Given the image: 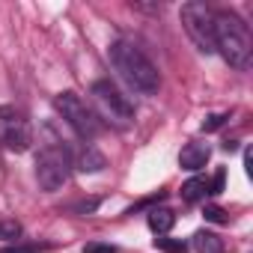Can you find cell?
<instances>
[{
  "instance_id": "1",
  "label": "cell",
  "mask_w": 253,
  "mask_h": 253,
  "mask_svg": "<svg viewBox=\"0 0 253 253\" xmlns=\"http://www.w3.org/2000/svg\"><path fill=\"white\" fill-rule=\"evenodd\" d=\"M107 57H110L113 72H116L125 84H128L134 92H140V95H155V92H158V86H161V75H158L155 63H152L137 45L119 39V42L110 45Z\"/></svg>"
},
{
  "instance_id": "2",
  "label": "cell",
  "mask_w": 253,
  "mask_h": 253,
  "mask_svg": "<svg viewBox=\"0 0 253 253\" xmlns=\"http://www.w3.org/2000/svg\"><path fill=\"white\" fill-rule=\"evenodd\" d=\"M214 51H220L232 69L250 66V54H253L250 27L235 12H217L214 15Z\"/></svg>"
},
{
  "instance_id": "3",
  "label": "cell",
  "mask_w": 253,
  "mask_h": 253,
  "mask_svg": "<svg viewBox=\"0 0 253 253\" xmlns=\"http://www.w3.org/2000/svg\"><path fill=\"white\" fill-rule=\"evenodd\" d=\"M89 95H92L98 113H101L107 122L119 125V128H125V125H131V122H134V104L125 98L110 81H95L92 89H89Z\"/></svg>"
},
{
  "instance_id": "4",
  "label": "cell",
  "mask_w": 253,
  "mask_h": 253,
  "mask_svg": "<svg viewBox=\"0 0 253 253\" xmlns=\"http://www.w3.org/2000/svg\"><path fill=\"white\" fill-rule=\"evenodd\" d=\"M182 27L197 45L200 54H214V12L206 3H185L182 6Z\"/></svg>"
},
{
  "instance_id": "5",
  "label": "cell",
  "mask_w": 253,
  "mask_h": 253,
  "mask_svg": "<svg viewBox=\"0 0 253 253\" xmlns=\"http://www.w3.org/2000/svg\"><path fill=\"white\" fill-rule=\"evenodd\" d=\"M57 110H60V116L72 125V128L84 137V140H92V137H98L101 134V122H98V116L86 107V101L78 95V92H72V89H66V92H60L57 95Z\"/></svg>"
},
{
  "instance_id": "6",
  "label": "cell",
  "mask_w": 253,
  "mask_h": 253,
  "mask_svg": "<svg viewBox=\"0 0 253 253\" xmlns=\"http://www.w3.org/2000/svg\"><path fill=\"white\" fill-rule=\"evenodd\" d=\"M33 143V125L24 110L12 104H0V146L9 152H27Z\"/></svg>"
},
{
  "instance_id": "7",
  "label": "cell",
  "mask_w": 253,
  "mask_h": 253,
  "mask_svg": "<svg viewBox=\"0 0 253 253\" xmlns=\"http://www.w3.org/2000/svg\"><path fill=\"white\" fill-rule=\"evenodd\" d=\"M69 155L63 146L51 143L39 152L36 158V179H39V188L42 191H60L69 179Z\"/></svg>"
},
{
  "instance_id": "8",
  "label": "cell",
  "mask_w": 253,
  "mask_h": 253,
  "mask_svg": "<svg viewBox=\"0 0 253 253\" xmlns=\"http://www.w3.org/2000/svg\"><path fill=\"white\" fill-rule=\"evenodd\" d=\"M209 158H211L209 143L194 140V143H188V146L179 152V167H182V170H200V167H206Z\"/></svg>"
},
{
  "instance_id": "9",
  "label": "cell",
  "mask_w": 253,
  "mask_h": 253,
  "mask_svg": "<svg viewBox=\"0 0 253 253\" xmlns=\"http://www.w3.org/2000/svg\"><path fill=\"white\" fill-rule=\"evenodd\" d=\"M107 167V161H104V155L95 149V146H84L81 152H78V170L81 173H98V170H104Z\"/></svg>"
},
{
  "instance_id": "10",
  "label": "cell",
  "mask_w": 253,
  "mask_h": 253,
  "mask_svg": "<svg viewBox=\"0 0 253 253\" xmlns=\"http://www.w3.org/2000/svg\"><path fill=\"white\" fill-rule=\"evenodd\" d=\"M194 250H197V253H226L223 238H220L217 232H209V229L194 232Z\"/></svg>"
},
{
  "instance_id": "11",
  "label": "cell",
  "mask_w": 253,
  "mask_h": 253,
  "mask_svg": "<svg viewBox=\"0 0 253 253\" xmlns=\"http://www.w3.org/2000/svg\"><path fill=\"white\" fill-rule=\"evenodd\" d=\"M146 220H149V229H152L155 235H167V232L173 229V223H176V214H173L170 209H152V211L146 214Z\"/></svg>"
},
{
  "instance_id": "12",
  "label": "cell",
  "mask_w": 253,
  "mask_h": 253,
  "mask_svg": "<svg viewBox=\"0 0 253 253\" xmlns=\"http://www.w3.org/2000/svg\"><path fill=\"white\" fill-rule=\"evenodd\" d=\"M206 194H209V182L200 179V176H194V179H188V182L182 185V200H185V203H200Z\"/></svg>"
},
{
  "instance_id": "13",
  "label": "cell",
  "mask_w": 253,
  "mask_h": 253,
  "mask_svg": "<svg viewBox=\"0 0 253 253\" xmlns=\"http://www.w3.org/2000/svg\"><path fill=\"white\" fill-rule=\"evenodd\" d=\"M21 223L18 220H0V241H15L21 238Z\"/></svg>"
},
{
  "instance_id": "14",
  "label": "cell",
  "mask_w": 253,
  "mask_h": 253,
  "mask_svg": "<svg viewBox=\"0 0 253 253\" xmlns=\"http://www.w3.org/2000/svg\"><path fill=\"white\" fill-rule=\"evenodd\" d=\"M155 247H161V250H167V253H185V250H188L185 241H179V238H164V235L155 238Z\"/></svg>"
},
{
  "instance_id": "15",
  "label": "cell",
  "mask_w": 253,
  "mask_h": 253,
  "mask_svg": "<svg viewBox=\"0 0 253 253\" xmlns=\"http://www.w3.org/2000/svg\"><path fill=\"white\" fill-rule=\"evenodd\" d=\"M206 220H211V223H226V211L220 209V206H206Z\"/></svg>"
},
{
  "instance_id": "16",
  "label": "cell",
  "mask_w": 253,
  "mask_h": 253,
  "mask_svg": "<svg viewBox=\"0 0 253 253\" xmlns=\"http://www.w3.org/2000/svg\"><path fill=\"white\" fill-rule=\"evenodd\" d=\"M223 119H226V113H211V116L203 122V131H214V128H220Z\"/></svg>"
},
{
  "instance_id": "17",
  "label": "cell",
  "mask_w": 253,
  "mask_h": 253,
  "mask_svg": "<svg viewBox=\"0 0 253 253\" xmlns=\"http://www.w3.org/2000/svg\"><path fill=\"white\" fill-rule=\"evenodd\" d=\"M223 182H226V173L217 170V173H214V182L209 185V194H220V191H223Z\"/></svg>"
},
{
  "instance_id": "18",
  "label": "cell",
  "mask_w": 253,
  "mask_h": 253,
  "mask_svg": "<svg viewBox=\"0 0 253 253\" xmlns=\"http://www.w3.org/2000/svg\"><path fill=\"white\" fill-rule=\"evenodd\" d=\"M84 253H116V247L113 244H86Z\"/></svg>"
}]
</instances>
